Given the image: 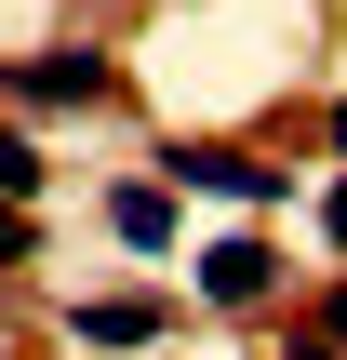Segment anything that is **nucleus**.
Wrapping results in <instances>:
<instances>
[{"mask_svg": "<svg viewBox=\"0 0 347 360\" xmlns=\"http://www.w3.org/2000/svg\"><path fill=\"white\" fill-rule=\"evenodd\" d=\"M160 187H214V200H281V160H254V147H160Z\"/></svg>", "mask_w": 347, "mask_h": 360, "instance_id": "nucleus-1", "label": "nucleus"}, {"mask_svg": "<svg viewBox=\"0 0 347 360\" xmlns=\"http://www.w3.org/2000/svg\"><path fill=\"white\" fill-rule=\"evenodd\" d=\"M13 94H27V107H107L120 67H107V53H40V67H13Z\"/></svg>", "mask_w": 347, "mask_h": 360, "instance_id": "nucleus-2", "label": "nucleus"}, {"mask_svg": "<svg viewBox=\"0 0 347 360\" xmlns=\"http://www.w3.org/2000/svg\"><path fill=\"white\" fill-rule=\"evenodd\" d=\"M267 281H281V254H267V240H254V227H227V240H214V254H201V294H214V307H254V294H267Z\"/></svg>", "mask_w": 347, "mask_h": 360, "instance_id": "nucleus-3", "label": "nucleus"}, {"mask_svg": "<svg viewBox=\"0 0 347 360\" xmlns=\"http://www.w3.org/2000/svg\"><path fill=\"white\" fill-rule=\"evenodd\" d=\"M160 334V294H94L80 307V347H147Z\"/></svg>", "mask_w": 347, "mask_h": 360, "instance_id": "nucleus-4", "label": "nucleus"}, {"mask_svg": "<svg viewBox=\"0 0 347 360\" xmlns=\"http://www.w3.org/2000/svg\"><path fill=\"white\" fill-rule=\"evenodd\" d=\"M107 227H120L134 254H174V187H120V200H107Z\"/></svg>", "mask_w": 347, "mask_h": 360, "instance_id": "nucleus-5", "label": "nucleus"}, {"mask_svg": "<svg viewBox=\"0 0 347 360\" xmlns=\"http://www.w3.org/2000/svg\"><path fill=\"white\" fill-rule=\"evenodd\" d=\"M13 200H40V147H27V134L0 120V214H13Z\"/></svg>", "mask_w": 347, "mask_h": 360, "instance_id": "nucleus-6", "label": "nucleus"}, {"mask_svg": "<svg viewBox=\"0 0 347 360\" xmlns=\"http://www.w3.org/2000/svg\"><path fill=\"white\" fill-rule=\"evenodd\" d=\"M321 240H334V254H347V174H334V187H321Z\"/></svg>", "mask_w": 347, "mask_h": 360, "instance_id": "nucleus-7", "label": "nucleus"}, {"mask_svg": "<svg viewBox=\"0 0 347 360\" xmlns=\"http://www.w3.org/2000/svg\"><path fill=\"white\" fill-rule=\"evenodd\" d=\"M0 267H27V214H0Z\"/></svg>", "mask_w": 347, "mask_h": 360, "instance_id": "nucleus-8", "label": "nucleus"}, {"mask_svg": "<svg viewBox=\"0 0 347 360\" xmlns=\"http://www.w3.org/2000/svg\"><path fill=\"white\" fill-rule=\"evenodd\" d=\"M321 347H347V281H334V307H321Z\"/></svg>", "mask_w": 347, "mask_h": 360, "instance_id": "nucleus-9", "label": "nucleus"}, {"mask_svg": "<svg viewBox=\"0 0 347 360\" xmlns=\"http://www.w3.org/2000/svg\"><path fill=\"white\" fill-rule=\"evenodd\" d=\"M294 360H347V347H294Z\"/></svg>", "mask_w": 347, "mask_h": 360, "instance_id": "nucleus-10", "label": "nucleus"}, {"mask_svg": "<svg viewBox=\"0 0 347 360\" xmlns=\"http://www.w3.org/2000/svg\"><path fill=\"white\" fill-rule=\"evenodd\" d=\"M334 147H347V107H334Z\"/></svg>", "mask_w": 347, "mask_h": 360, "instance_id": "nucleus-11", "label": "nucleus"}]
</instances>
